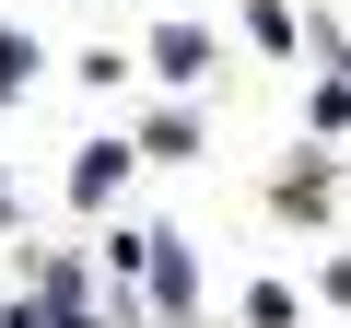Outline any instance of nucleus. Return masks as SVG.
I'll list each match as a JSON object with an SVG mask.
<instances>
[{
  "mask_svg": "<svg viewBox=\"0 0 351 328\" xmlns=\"http://www.w3.org/2000/svg\"><path fill=\"white\" fill-rule=\"evenodd\" d=\"M36 82V36H12V24H0V94H24Z\"/></svg>",
  "mask_w": 351,
  "mask_h": 328,
  "instance_id": "3",
  "label": "nucleus"
},
{
  "mask_svg": "<svg viewBox=\"0 0 351 328\" xmlns=\"http://www.w3.org/2000/svg\"><path fill=\"white\" fill-rule=\"evenodd\" d=\"M117 176H129V152H117V141H94V152L71 164V200L94 211V200H117Z\"/></svg>",
  "mask_w": 351,
  "mask_h": 328,
  "instance_id": "2",
  "label": "nucleus"
},
{
  "mask_svg": "<svg viewBox=\"0 0 351 328\" xmlns=\"http://www.w3.org/2000/svg\"><path fill=\"white\" fill-rule=\"evenodd\" d=\"M152 71H164V82H199V71H211V36H199V24H164V36H152Z\"/></svg>",
  "mask_w": 351,
  "mask_h": 328,
  "instance_id": "1",
  "label": "nucleus"
}]
</instances>
